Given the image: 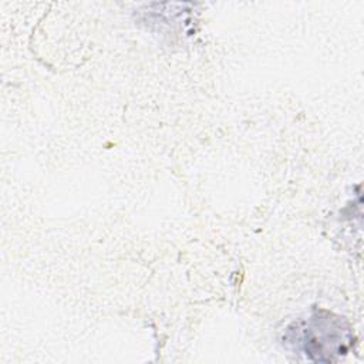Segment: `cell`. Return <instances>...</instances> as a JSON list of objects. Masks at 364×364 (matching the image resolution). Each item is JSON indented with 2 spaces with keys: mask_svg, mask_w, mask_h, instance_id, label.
Returning <instances> with one entry per match:
<instances>
[{
  "mask_svg": "<svg viewBox=\"0 0 364 364\" xmlns=\"http://www.w3.org/2000/svg\"><path fill=\"white\" fill-rule=\"evenodd\" d=\"M284 341L309 361L333 363L350 353L354 344L348 321L327 310H314L309 318L291 323Z\"/></svg>",
  "mask_w": 364,
  "mask_h": 364,
  "instance_id": "1",
  "label": "cell"
}]
</instances>
